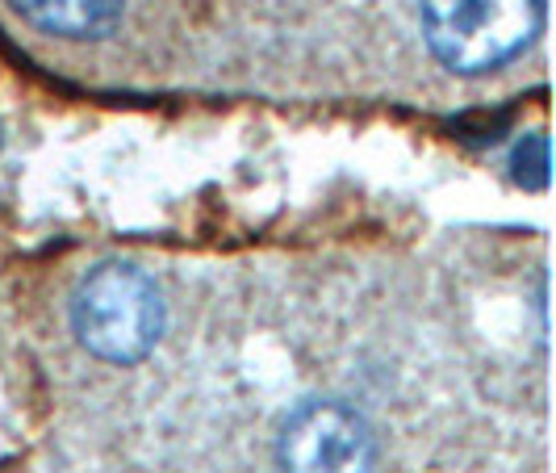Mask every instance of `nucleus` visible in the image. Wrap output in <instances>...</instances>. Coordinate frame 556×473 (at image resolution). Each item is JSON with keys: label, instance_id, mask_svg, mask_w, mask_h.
Instances as JSON below:
<instances>
[{"label": "nucleus", "instance_id": "obj_1", "mask_svg": "<svg viewBox=\"0 0 556 473\" xmlns=\"http://www.w3.org/2000/svg\"><path fill=\"white\" fill-rule=\"evenodd\" d=\"M418 22L447 72L485 76L535 42L544 0H418Z\"/></svg>", "mask_w": 556, "mask_h": 473}, {"label": "nucleus", "instance_id": "obj_2", "mask_svg": "<svg viewBox=\"0 0 556 473\" xmlns=\"http://www.w3.org/2000/svg\"><path fill=\"white\" fill-rule=\"evenodd\" d=\"M72 327L92 357L113 364L142 361L164 335V298L160 285L135 264H97L76 285Z\"/></svg>", "mask_w": 556, "mask_h": 473}, {"label": "nucleus", "instance_id": "obj_3", "mask_svg": "<svg viewBox=\"0 0 556 473\" xmlns=\"http://www.w3.org/2000/svg\"><path fill=\"white\" fill-rule=\"evenodd\" d=\"M277 457L285 473H372L377 436L356 407L309 398L280 423Z\"/></svg>", "mask_w": 556, "mask_h": 473}, {"label": "nucleus", "instance_id": "obj_4", "mask_svg": "<svg viewBox=\"0 0 556 473\" xmlns=\"http://www.w3.org/2000/svg\"><path fill=\"white\" fill-rule=\"evenodd\" d=\"M13 9L59 38H101L122 22L126 0H13Z\"/></svg>", "mask_w": 556, "mask_h": 473}, {"label": "nucleus", "instance_id": "obj_5", "mask_svg": "<svg viewBox=\"0 0 556 473\" xmlns=\"http://www.w3.org/2000/svg\"><path fill=\"white\" fill-rule=\"evenodd\" d=\"M515 176L523 185H544L548 181V142L544 139H528L519 151H515Z\"/></svg>", "mask_w": 556, "mask_h": 473}]
</instances>
